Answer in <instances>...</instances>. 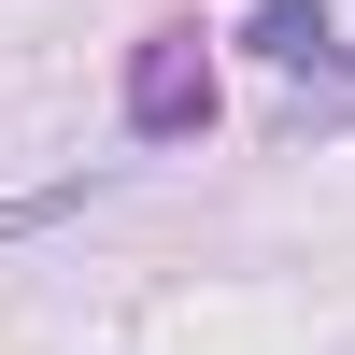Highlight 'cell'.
<instances>
[{"label": "cell", "mask_w": 355, "mask_h": 355, "mask_svg": "<svg viewBox=\"0 0 355 355\" xmlns=\"http://www.w3.org/2000/svg\"><path fill=\"white\" fill-rule=\"evenodd\" d=\"M128 128H142V142L214 128V57H199V28H142V57H128Z\"/></svg>", "instance_id": "obj_1"}, {"label": "cell", "mask_w": 355, "mask_h": 355, "mask_svg": "<svg viewBox=\"0 0 355 355\" xmlns=\"http://www.w3.org/2000/svg\"><path fill=\"white\" fill-rule=\"evenodd\" d=\"M242 43L270 57V71H341V28H327V0H256V15H242Z\"/></svg>", "instance_id": "obj_2"}]
</instances>
